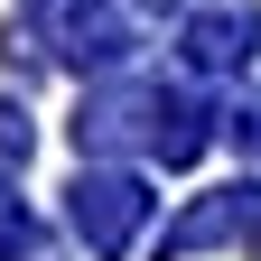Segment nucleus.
Segmentation results:
<instances>
[{
    "label": "nucleus",
    "instance_id": "obj_1",
    "mask_svg": "<svg viewBox=\"0 0 261 261\" xmlns=\"http://www.w3.org/2000/svg\"><path fill=\"white\" fill-rule=\"evenodd\" d=\"M140 205H149V196L130 187V177H93V187H75V233L93 252H121L130 224H140Z\"/></svg>",
    "mask_w": 261,
    "mask_h": 261
},
{
    "label": "nucleus",
    "instance_id": "obj_2",
    "mask_svg": "<svg viewBox=\"0 0 261 261\" xmlns=\"http://www.w3.org/2000/svg\"><path fill=\"white\" fill-rule=\"evenodd\" d=\"M187 47H196V65H243V47H252V10H215V19H196Z\"/></svg>",
    "mask_w": 261,
    "mask_h": 261
},
{
    "label": "nucleus",
    "instance_id": "obj_3",
    "mask_svg": "<svg viewBox=\"0 0 261 261\" xmlns=\"http://www.w3.org/2000/svg\"><path fill=\"white\" fill-rule=\"evenodd\" d=\"M19 243H28V215H19V196H0V261H10Z\"/></svg>",
    "mask_w": 261,
    "mask_h": 261
}]
</instances>
